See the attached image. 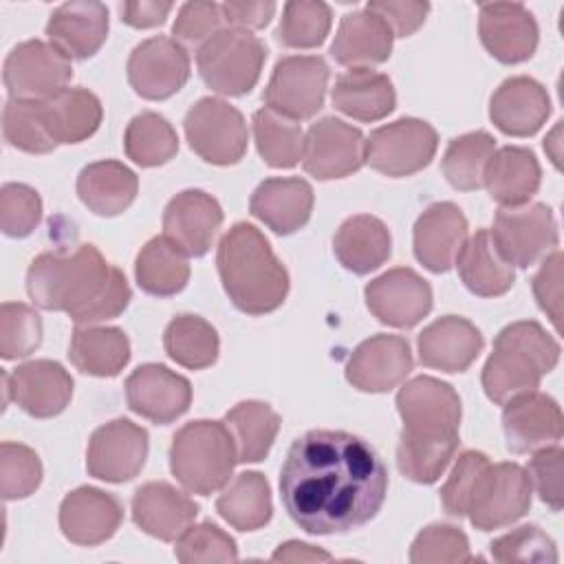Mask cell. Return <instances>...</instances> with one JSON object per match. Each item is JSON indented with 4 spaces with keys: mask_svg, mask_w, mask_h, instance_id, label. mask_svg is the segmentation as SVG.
Listing matches in <instances>:
<instances>
[{
    "mask_svg": "<svg viewBox=\"0 0 564 564\" xmlns=\"http://www.w3.org/2000/svg\"><path fill=\"white\" fill-rule=\"evenodd\" d=\"M386 494L388 471L379 454L339 430H311L295 438L280 471L286 513L313 535L346 533L370 522Z\"/></svg>",
    "mask_w": 564,
    "mask_h": 564,
    "instance_id": "6da1fadb",
    "label": "cell"
},
{
    "mask_svg": "<svg viewBox=\"0 0 564 564\" xmlns=\"http://www.w3.org/2000/svg\"><path fill=\"white\" fill-rule=\"evenodd\" d=\"M29 297L44 311H64L77 326L121 315L132 297L126 275L95 245L73 253H40L26 271Z\"/></svg>",
    "mask_w": 564,
    "mask_h": 564,
    "instance_id": "7a4b0ae2",
    "label": "cell"
},
{
    "mask_svg": "<svg viewBox=\"0 0 564 564\" xmlns=\"http://www.w3.org/2000/svg\"><path fill=\"white\" fill-rule=\"evenodd\" d=\"M397 410L403 421L397 447L399 471L419 485L436 482L458 447L460 399L456 390L421 375L399 390Z\"/></svg>",
    "mask_w": 564,
    "mask_h": 564,
    "instance_id": "3957f363",
    "label": "cell"
},
{
    "mask_svg": "<svg viewBox=\"0 0 564 564\" xmlns=\"http://www.w3.org/2000/svg\"><path fill=\"white\" fill-rule=\"evenodd\" d=\"M216 264L223 286L238 311L264 315L286 300L289 273L253 225L236 223L220 238Z\"/></svg>",
    "mask_w": 564,
    "mask_h": 564,
    "instance_id": "277c9868",
    "label": "cell"
},
{
    "mask_svg": "<svg viewBox=\"0 0 564 564\" xmlns=\"http://www.w3.org/2000/svg\"><path fill=\"white\" fill-rule=\"evenodd\" d=\"M560 359V344L533 319L505 326L482 368L485 394L505 405L509 399L531 392Z\"/></svg>",
    "mask_w": 564,
    "mask_h": 564,
    "instance_id": "5b68a950",
    "label": "cell"
},
{
    "mask_svg": "<svg viewBox=\"0 0 564 564\" xmlns=\"http://www.w3.org/2000/svg\"><path fill=\"white\" fill-rule=\"evenodd\" d=\"M234 438L225 421L185 423L170 445V469L192 494L209 496L223 489L236 465Z\"/></svg>",
    "mask_w": 564,
    "mask_h": 564,
    "instance_id": "8992f818",
    "label": "cell"
},
{
    "mask_svg": "<svg viewBox=\"0 0 564 564\" xmlns=\"http://www.w3.org/2000/svg\"><path fill=\"white\" fill-rule=\"evenodd\" d=\"M267 46L242 29H220L198 46L196 64L200 79L216 93L240 97L260 79Z\"/></svg>",
    "mask_w": 564,
    "mask_h": 564,
    "instance_id": "52a82bcc",
    "label": "cell"
},
{
    "mask_svg": "<svg viewBox=\"0 0 564 564\" xmlns=\"http://www.w3.org/2000/svg\"><path fill=\"white\" fill-rule=\"evenodd\" d=\"M189 148L212 165H234L247 152V123L231 104L203 97L183 121Z\"/></svg>",
    "mask_w": 564,
    "mask_h": 564,
    "instance_id": "ba28073f",
    "label": "cell"
},
{
    "mask_svg": "<svg viewBox=\"0 0 564 564\" xmlns=\"http://www.w3.org/2000/svg\"><path fill=\"white\" fill-rule=\"evenodd\" d=\"M489 234L511 267L527 269L557 249V223L544 203L498 209Z\"/></svg>",
    "mask_w": 564,
    "mask_h": 564,
    "instance_id": "9c48e42d",
    "label": "cell"
},
{
    "mask_svg": "<svg viewBox=\"0 0 564 564\" xmlns=\"http://www.w3.org/2000/svg\"><path fill=\"white\" fill-rule=\"evenodd\" d=\"M436 148V130L427 121L405 117L370 132L366 163L386 176L401 178L427 167Z\"/></svg>",
    "mask_w": 564,
    "mask_h": 564,
    "instance_id": "30bf717a",
    "label": "cell"
},
{
    "mask_svg": "<svg viewBox=\"0 0 564 564\" xmlns=\"http://www.w3.org/2000/svg\"><path fill=\"white\" fill-rule=\"evenodd\" d=\"M328 66L317 55H289L280 59L264 90L269 110L302 121L317 115L328 88Z\"/></svg>",
    "mask_w": 564,
    "mask_h": 564,
    "instance_id": "8fae6325",
    "label": "cell"
},
{
    "mask_svg": "<svg viewBox=\"0 0 564 564\" xmlns=\"http://www.w3.org/2000/svg\"><path fill=\"white\" fill-rule=\"evenodd\" d=\"M70 75V59L42 40H26L13 46L2 68L11 99H46L64 90Z\"/></svg>",
    "mask_w": 564,
    "mask_h": 564,
    "instance_id": "7c38bea8",
    "label": "cell"
},
{
    "mask_svg": "<svg viewBox=\"0 0 564 564\" xmlns=\"http://www.w3.org/2000/svg\"><path fill=\"white\" fill-rule=\"evenodd\" d=\"M531 507L529 471L518 463L489 465L482 474L467 518L480 531L507 527Z\"/></svg>",
    "mask_w": 564,
    "mask_h": 564,
    "instance_id": "4fadbf2b",
    "label": "cell"
},
{
    "mask_svg": "<svg viewBox=\"0 0 564 564\" xmlns=\"http://www.w3.org/2000/svg\"><path fill=\"white\" fill-rule=\"evenodd\" d=\"M366 163V139L359 128L337 119L324 117L315 121L302 150L304 170L317 181L344 178Z\"/></svg>",
    "mask_w": 564,
    "mask_h": 564,
    "instance_id": "5bb4252c",
    "label": "cell"
},
{
    "mask_svg": "<svg viewBox=\"0 0 564 564\" xmlns=\"http://www.w3.org/2000/svg\"><path fill=\"white\" fill-rule=\"evenodd\" d=\"M148 458V432L130 419H115L97 427L88 441L86 469L106 482L132 480Z\"/></svg>",
    "mask_w": 564,
    "mask_h": 564,
    "instance_id": "9a60e30c",
    "label": "cell"
},
{
    "mask_svg": "<svg viewBox=\"0 0 564 564\" xmlns=\"http://www.w3.org/2000/svg\"><path fill=\"white\" fill-rule=\"evenodd\" d=\"M189 79V55L181 42L167 35L150 37L128 57V82L143 99H167Z\"/></svg>",
    "mask_w": 564,
    "mask_h": 564,
    "instance_id": "2e32d148",
    "label": "cell"
},
{
    "mask_svg": "<svg viewBox=\"0 0 564 564\" xmlns=\"http://www.w3.org/2000/svg\"><path fill=\"white\" fill-rule=\"evenodd\" d=\"M4 405L9 397L35 419H51L66 410L73 399V377L51 359H35L18 366L11 375L2 372Z\"/></svg>",
    "mask_w": 564,
    "mask_h": 564,
    "instance_id": "e0dca14e",
    "label": "cell"
},
{
    "mask_svg": "<svg viewBox=\"0 0 564 564\" xmlns=\"http://www.w3.org/2000/svg\"><path fill=\"white\" fill-rule=\"evenodd\" d=\"M364 295L370 313L394 328L416 326L432 308L430 284L408 267L390 269L370 280Z\"/></svg>",
    "mask_w": 564,
    "mask_h": 564,
    "instance_id": "ac0fdd59",
    "label": "cell"
},
{
    "mask_svg": "<svg viewBox=\"0 0 564 564\" xmlns=\"http://www.w3.org/2000/svg\"><path fill=\"white\" fill-rule=\"evenodd\" d=\"M126 401L134 414L167 425L189 410L192 386L167 366L143 364L126 379Z\"/></svg>",
    "mask_w": 564,
    "mask_h": 564,
    "instance_id": "d6986e66",
    "label": "cell"
},
{
    "mask_svg": "<svg viewBox=\"0 0 564 564\" xmlns=\"http://www.w3.org/2000/svg\"><path fill=\"white\" fill-rule=\"evenodd\" d=\"M502 430L513 454H529L562 438V410L553 397L531 390L505 403Z\"/></svg>",
    "mask_w": 564,
    "mask_h": 564,
    "instance_id": "ffe728a7",
    "label": "cell"
},
{
    "mask_svg": "<svg viewBox=\"0 0 564 564\" xmlns=\"http://www.w3.org/2000/svg\"><path fill=\"white\" fill-rule=\"evenodd\" d=\"M220 225L223 209L218 200L200 189L176 194L163 212V236L189 258L209 251Z\"/></svg>",
    "mask_w": 564,
    "mask_h": 564,
    "instance_id": "44dd1931",
    "label": "cell"
},
{
    "mask_svg": "<svg viewBox=\"0 0 564 564\" xmlns=\"http://www.w3.org/2000/svg\"><path fill=\"white\" fill-rule=\"evenodd\" d=\"M478 33L482 46L502 64H520L535 53L538 24L520 2L480 4Z\"/></svg>",
    "mask_w": 564,
    "mask_h": 564,
    "instance_id": "7402d4cb",
    "label": "cell"
},
{
    "mask_svg": "<svg viewBox=\"0 0 564 564\" xmlns=\"http://www.w3.org/2000/svg\"><path fill=\"white\" fill-rule=\"evenodd\" d=\"M410 344L399 335H375L361 341L346 366V379L361 392H388L412 370Z\"/></svg>",
    "mask_w": 564,
    "mask_h": 564,
    "instance_id": "603a6c76",
    "label": "cell"
},
{
    "mask_svg": "<svg viewBox=\"0 0 564 564\" xmlns=\"http://www.w3.org/2000/svg\"><path fill=\"white\" fill-rule=\"evenodd\" d=\"M123 520L121 502L97 487H77L59 505V529L79 546H97L110 540Z\"/></svg>",
    "mask_w": 564,
    "mask_h": 564,
    "instance_id": "cb8c5ba5",
    "label": "cell"
},
{
    "mask_svg": "<svg viewBox=\"0 0 564 564\" xmlns=\"http://www.w3.org/2000/svg\"><path fill=\"white\" fill-rule=\"evenodd\" d=\"M465 240L467 218L454 203H434L414 223V256L432 273L449 271Z\"/></svg>",
    "mask_w": 564,
    "mask_h": 564,
    "instance_id": "d4e9b609",
    "label": "cell"
},
{
    "mask_svg": "<svg viewBox=\"0 0 564 564\" xmlns=\"http://www.w3.org/2000/svg\"><path fill=\"white\" fill-rule=\"evenodd\" d=\"M196 516L198 505L167 482H145L132 496L134 524L163 542H176Z\"/></svg>",
    "mask_w": 564,
    "mask_h": 564,
    "instance_id": "484cf974",
    "label": "cell"
},
{
    "mask_svg": "<svg viewBox=\"0 0 564 564\" xmlns=\"http://www.w3.org/2000/svg\"><path fill=\"white\" fill-rule=\"evenodd\" d=\"M551 115L546 88L533 77L520 75L505 79L491 95L489 117L494 126L509 137L535 134Z\"/></svg>",
    "mask_w": 564,
    "mask_h": 564,
    "instance_id": "4316f807",
    "label": "cell"
},
{
    "mask_svg": "<svg viewBox=\"0 0 564 564\" xmlns=\"http://www.w3.org/2000/svg\"><path fill=\"white\" fill-rule=\"evenodd\" d=\"M482 344L480 330L458 315L434 319L416 341L421 364L443 372H465L480 355Z\"/></svg>",
    "mask_w": 564,
    "mask_h": 564,
    "instance_id": "83f0119b",
    "label": "cell"
},
{
    "mask_svg": "<svg viewBox=\"0 0 564 564\" xmlns=\"http://www.w3.org/2000/svg\"><path fill=\"white\" fill-rule=\"evenodd\" d=\"M46 35L68 59H88L108 37V9L101 2H64L51 13Z\"/></svg>",
    "mask_w": 564,
    "mask_h": 564,
    "instance_id": "f1b7e54d",
    "label": "cell"
},
{
    "mask_svg": "<svg viewBox=\"0 0 564 564\" xmlns=\"http://www.w3.org/2000/svg\"><path fill=\"white\" fill-rule=\"evenodd\" d=\"M251 214L280 236L302 229L313 212V187L304 178H267L249 200Z\"/></svg>",
    "mask_w": 564,
    "mask_h": 564,
    "instance_id": "f546056e",
    "label": "cell"
},
{
    "mask_svg": "<svg viewBox=\"0 0 564 564\" xmlns=\"http://www.w3.org/2000/svg\"><path fill=\"white\" fill-rule=\"evenodd\" d=\"M390 26L370 9L346 13L337 26L330 55L350 68H368L381 64L392 53Z\"/></svg>",
    "mask_w": 564,
    "mask_h": 564,
    "instance_id": "4dcf8cb0",
    "label": "cell"
},
{
    "mask_svg": "<svg viewBox=\"0 0 564 564\" xmlns=\"http://www.w3.org/2000/svg\"><path fill=\"white\" fill-rule=\"evenodd\" d=\"M139 192L137 174L119 161H97L77 176L79 200L97 216H119Z\"/></svg>",
    "mask_w": 564,
    "mask_h": 564,
    "instance_id": "1f68e13d",
    "label": "cell"
},
{
    "mask_svg": "<svg viewBox=\"0 0 564 564\" xmlns=\"http://www.w3.org/2000/svg\"><path fill=\"white\" fill-rule=\"evenodd\" d=\"M333 249L348 271L366 275L390 258L392 238L383 220L370 214H357L341 223L333 238Z\"/></svg>",
    "mask_w": 564,
    "mask_h": 564,
    "instance_id": "d6a6232c",
    "label": "cell"
},
{
    "mask_svg": "<svg viewBox=\"0 0 564 564\" xmlns=\"http://www.w3.org/2000/svg\"><path fill=\"white\" fill-rule=\"evenodd\" d=\"M542 178L540 163L535 154L527 148L505 145L494 152L487 170L485 183L491 198L502 207H516L529 203L538 192Z\"/></svg>",
    "mask_w": 564,
    "mask_h": 564,
    "instance_id": "836d02e7",
    "label": "cell"
},
{
    "mask_svg": "<svg viewBox=\"0 0 564 564\" xmlns=\"http://www.w3.org/2000/svg\"><path fill=\"white\" fill-rule=\"evenodd\" d=\"M333 104L357 121H379L394 110L397 95L388 75L372 68H350L337 77Z\"/></svg>",
    "mask_w": 564,
    "mask_h": 564,
    "instance_id": "e575fe53",
    "label": "cell"
},
{
    "mask_svg": "<svg viewBox=\"0 0 564 564\" xmlns=\"http://www.w3.org/2000/svg\"><path fill=\"white\" fill-rule=\"evenodd\" d=\"M48 134L59 143H79L93 137L101 123L99 99L86 88H64L40 99Z\"/></svg>",
    "mask_w": 564,
    "mask_h": 564,
    "instance_id": "d590c367",
    "label": "cell"
},
{
    "mask_svg": "<svg viewBox=\"0 0 564 564\" xmlns=\"http://www.w3.org/2000/svg\"><path fill=\"white\" fill-rule=\"evenodd\" d=\"M463 284L480 297H498L513 286V267L498 253L489 229H478L465 240L456 262Z\"/></svg>",
    "mask_w": 564,
    "mask_h": 564,
    "instance_id": "8d00e7d4",
    "label": "cell"
},
{
    "mask_svg": "<svg viewBox=\"0 0 564 564\" xmlns=\"http://www.w3.org/2000/svg\"><path fill=\"white\" fill-rule=\"evenodd\" d=\"M70 364L90 377H117L130 361V341L115 326H77L68 346Z\"/></svg>",
    "mask_w": 564,
    "mask_h": 564,
    "instance_id": "74e56055",
    "label": "cell"
},
{
    "mask_svg": "<svg viewBox=\"0 0 564 564\" xmlns=\"http://www.w3.org/2000/svg\"><path fill=\"white\" fill-rule=\"evenodd\" d=\"M216 509L234 529L256 531L271 520V489L260 471H242L223 487Z\"/></svg>",
    "mask_w": 564,
    "mask_h": 564,
    "instance_id": "f35d334b",
    "label": "cell"
},
{
    "mask_svg": "<svg viewBox=\"0 0 564 564\" xmlns=\"http://www.w3.org/2000/svg\"><path fill=\"white\" fill-rule=\"evenodd\" d=\"M238 463L262 460L280 430V414L262 401H242L225 414Z\"/></svg>",
    "mask_w": 564,
    "mask_h": 564,
    "instance_id": "ab89813d",
    "label": "cell"
},
{
    "mask_svg": "<svg viewBox=\"0 0 564 564\" xmlns=\"http://www.w3.org/2000/svg\"><path fill=\"white\" fill-rule=\"evenodd\" d=\"M137 284L156 297H170L185 289L189 280L187 256L165 236L152 238L134 262Z\"/></svg>",
    "mask_w": 564,
    "mask_h": 564,
    "instance_id": "60d3db41",
    "label": "cell"
},
{
    "mask_svg": "<svg viewBox=\"0 0 564 564\" xmlns=\"http://www.w3.org/2000/svg\"><path fill=\"white\" fill-rule=\"evenodd\" d=\"M163 346L167 357L178 366L203 370L216 361L220 341L216 328L207 319L183 313L167 324L163 333Z\"/></svg>",
    "mask_w": 564,
    "mask_h": 564,
    "instance_id": "b9f144b4",
    "label": "cell"
},
{
    "mask_svg": "<svg viewBox=\"0 0 564 564\" xmlns=\"http://www.w3.org/2000/svg\"><path fill=\"white\" fill-rule=\"evenodd\" d=\"M494 152L496 141L482 130L452 139L443 154V174L447 183L460 192L480 189Z\"/></svg>",
    "mask_w": 564,
    "mask_h": 564,
    "instance_id": "7bdbcfd3",
    "label": "cell"
},
{
    "mask_svg": "<svg viewBox=\"0 0 564 564\" xmlns=\"http://www.w3.org/2000/svg\"><path fill=\"white\" fill-rule=\"evenodd\" d=\"M123 148L128 159H132L141 167H156L174 159L178 152V137L172 123L156 112H141L130 119Z\"/></svg>",
    "mask_w": 564,
    "mask_h": 564,
    "instance_id": "ee69618b",
    "label": "cell"
},
{
    "mask_svg": "<svg viewBox=\"0 0 564 564\" xmlns=\"http://www.w3.org/2000/svg\"><path fill=\"white\" fill-rule=\"evenodd\" d=\"M253 137L260 156L271 167H293L302 159L304 134L300 123L262 108L253 115Z\"/></svg>",
    "mask_w": 564,
    "mask_h": 564,
    "instance_id": "f6af8a7d",
    "label": "cell"
},
{
    "mask_svg": "<svg viewBox=\"0 0 564 564\" xmlns=\"http://www.w3.org/2000/svg\"><path fill=\"white\" fill-rule=\"evenodd\" d=\"M333 13L319 0H291L282 9L278 37L291 48H315L330 31Z\"/></svg>",
    "mask_w": 564,
    "mask_h": 564,
    "instance_id": "bcb514c9",
    "label": "cell"
},
{
    "mask_svg": "<svg viewBox=\"0 0 564 564\" xmlns=\"http://www.w3.org/2000/svg\"><path fill=\"white\" fill-rule=\"evenodd\" d=\"M4 139L29 154H48L57 148L46 130L40 99H9L2 110Z\"/></svg>",
    "mask_w": 564,
    "mask_h": 564,
    "instance_id": "7dc6e473",
    "label": "cell"
},
{
    "mask_svg": "<svg viewBox=\"0 0 564 564\" xmlns=\"http://www.w3.org/2000/svg\"><path fill=\"white\" fill-rule=\"evenodd\" d=\"M42 341L40 315L22 302H4L0 308V355L20 359L35 352Z\"/></svg>",
    "mask_w": 564,
    "mask_h": 564,
    "instance_id": "c3c4849f",
    "label": "cell"
},
{
    "mask_svg": "<svg viewBox=\"0 0 564 564\" xmlns=\"http://www.w3.org/2000/svg\"><path fill=\"white\" fill-rule=\"evenodd\" d=\"M42 482V463L37 454L22 445L4 441L0 447V491L4 500L29 498Z\"/></svg>",
    "mask_w": 564,
    "mask_h": 564,
    "instance_id": "681fc988",
    "label": "cell"
},
{
    "mask_svg": "<svg viewBox=\"0 0 564 564\" xmlns=\"http://www.w3.org/2000/svg\"><path fill=\"white\" fill-rule=\"evenodd\" d=\"M176 560L183 564H216L236 562L238 549L229 533L212 522L192 524L178 540L174 549Z\"/></svg>",
    "mask_w": 564,
    "mask_h": 564,
    "instance_id": "f907efd6",
    "label": "cell"
},
{
    "mask_svg": "<svg viewBox=\"0 0 564 564\" xmlns=\"http://www.w3.org/2000/svg\"><path fill=\"white\" fill-rule=\"evenodd\" d=\"M471 560L467 535L452 524L425 527L410 546V562L414 564H456Z\"/></svg>",
    "mask_w": 564,
    "mask_h": 564,
    "instance_id": "816d5d0a",
    "label": "cell"
},
{
    "mask_svg": "<svg viewBox=\"0 0 564 564\" xmlns=\"http://www.w3.org/2000/svg\"><path fill=\"white\" fill-rule=\"evenodd\" d=\"M489 465H491V460L482 452H476V449L463 452L458 456L452 474L447 476L445 485L441 487V502L449 516H454V518L467 516L469 505L476 494V487Z\"/></svg>",
    "mask_w": 564,
    "mask_h": 564,
    "instance_id": "f5cc1de1",
    "label": "cell"
},
{
    "mask_svg": "<svg viewBox=\"0 0 564 564\" xmlns=\"http://www.w3.org/2000/svg\"><path fill=\"white\" fill-rule=\"evenodd\" d=\"M42 218L40 194L24 183H4L0 189V229L9 238L33 234Z\"/></svg>",
    "mask_w": 564,
    "mask_h": 564,
    "instance_id": "db71d44e",
    "label": "cell"
},
{
    "mask_svg": "<svg viewBox=\"0 0 564 564\" xmlns=\"http://www.w3.org/2000/svg\"><path fill=\"white\" fill-rule=\"evenodd\" d=\"M498 562H557L555 542L535 524H522L491 542Z\"/></svg>",
    "mask_w": 564,
    "mask_h": 564,
    "instance_id": "11a10c76",
    "label": "cell"
},
{
    "mask_svg": "<svg viewBox=\"0 0 564 564\" xmlns=\"http://www.w3.org/2000/svg\"><path fill=\"white\" fill-rule=\"evenodd\" d=\"M223 11L216 2H185L172 24V33L187 44H203L220 31Z\"/></svg>",
    "mask_w": 564,
    "mask_h": 564,
    "instance_id": "9f6ffc18",
    "label": "cell"
},
{
    "mask_svg": "<svg viewBox=\"0 0 564 564\" xmlns=\"http://www.w3.org/2000/svg\"><path fill=\"white\" fill-rule=\"evenodd\" d=\"M562 458L564 452L557 445L540 447L529 463V480L535 485L540 500L553 511L562 509Z\"/></svg>",
    "mask_w": 564,
    "mask_h": 564,
    "instance_id": "6f0895ef",
    "label": "cell"
},
{
    "mask_svg": "<svg viewBox=\"0 0 564 564\" xmlns=\"http://www.w3.org/2000/svg\"><path fill=\"white\" fill-rule=\"evenodd\" d=\"M533 293L540 308L551 317L553 326L560 330L562 322V253L555 249L549 253L533 278Z\"/></svg>",
    "mask_w": 564,
    "mask_h": 564,
    "instance_id": "680465c9",
    "label": "cell"
},
{
    "mask_svg": "<svg viewBox=\"0 0 564 564\" xmlns=\"http://www.w3.org/2000/svg\"><path fill=\"white\" fill-rule=\"evenodd\" d=\"M366 9L375 11L390 26L394 37H408L425 22L430 4L427 2L375 0V2H368Z\"/></svg>",
    "mask_w": 564,
    "mask_h": 564,
    "instance_id": "91938a15",
    "label": "cell"
},
{
    "mask_svg": "<svg viewBox=\"0 0 564 564\" xmlns=\"http://www.w3.org/2000/svg\"><path fill=\"white\" fill-rule=\"evenodd\" d=\"M223 20L231 24V29H262L269 24V20L275 13V2L271 0H260V2H238L229 0L220 4Z\"/></svg>",
    "mask_w": 564,
    "mask_h": 564,
    "instance_id": "94428289",
    "label": "cell"
},
{
    "mask_svg": "<svg viewBox=\"0 0 564 564\" xmlns=\"http://www.w3.org/2000/svg\"><path fill=\"white\" fill-rule=\"evenodd\" d=\"M174 9L172 2H156V0H141V2H123L121 4V20L134 29H150L165 22L170 11Z\"/></svg>",
    "mask_w": 564,
    "mask_h": 564,
    "instance_id": "6125c7cd",
    "label": "cell"
},
{
    "mask_svg": "<svg viewBox=\"0 0 564 564\" xmlns=\"http://www.w3.org/2000/svg\"><path fill=\"white\" fill-rule=\"evenodd\" d=\"M273 562H328L330 555L304 542H284L271 555Z\"/></svg>",
    "mask_w": 564,
    "mask_h": 564,
    "instance_id": "be15d7a7",
    "label": "cell"
},
{
    "mask_svg": "<svg viewBox=\"0 0 564 564\" xmlns=\"http://www.w3.org/2000/svg\"><path fill=\"white\" fill-rule=\"evenodd\" d=\"M560 126H555V130L551 132V137L544 141V150L551 154V161L555 163V167H560Z\"/></svg>",
    "mask_w": 564,
    "mask_h": 564,
    "instance_id": "e7e4bbea",
    "label": "cell"
}]
</instances>
